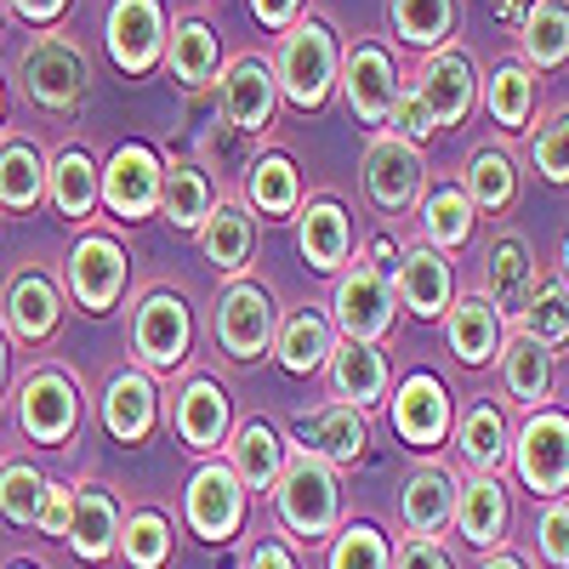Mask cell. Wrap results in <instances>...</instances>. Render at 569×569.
Returning <instances> with one entry per match:
<instances>
[{
	"label": "cell",
	"mask_w": 569,
	"mask_h": 569,
	"mask_svg": "<svg viewBox=\"0 0 569 569\" xmlns=\"http://www.w3.org/2000/svg\"><path fill=\"white\" fill-rule=\"evenodd\" d=\"M291 222H297V251L308 257V268H319V273H342L348 268V257H353V217H348V206L337 194H308Z\"/></svg>",
	"instance_id": "cell-27"
},
{
	"label": "cell",
	"mask_w": 569,
	"mask_h": 569,
	"mask_svg": "<svg viewBox=\"0 0 569 569\" xmlns=\"http://www.w3.org/2000/svg\"><path fill=\"white\" fill-rule=\"evenodd\" d=\"M273 330H279V308H273L268 284H257V279H228L222 297H217V313H211L217 348H222L233 365H251V359L273 353Z\"/></svg>",
	"instance_id": "cell-9"
},
{
	"label": "cell",
	"mask_w": 569,
	"mask_h": 569,
	"mask_svg": "<svg viewBox=\"0 0 569 569\" xmlns=\"http://www.w3.org/2000/svg\"><path fill=\"white\" fill-rule=\"evenodd\" d=\"M337 91H342V103L353 109V120H359L370 137L388 131V114H393V103H399V63H393V46L376 40V34H359L353 46H342Z\"/></svg>",
	"instance_id": "cell-8"
},
{
	"label": "cell",
	"mask_w": 569,
	"mask_h": 569,
	"mask_svg": "<svg viewBox=\"0 0 569 569\" xmlns=\"http://www.w3.org/2000/svg\"><path fill=\"white\" fill-rule=\"evenodd\" d=\"M182 91H206L222 74V34L200 12H177L166 29V63H160Z\"/></svg>",
	"instance_id": "cell-25"
},
{
	"label": "cell",
	"mask_w": 569,
	"mask_h": 569,
	"mask_svg": "<svg viewBox=\"0 0 569 569\" xmlns=\"http://www.w3.org/2000/svg\"><path fill=\"white\" fill-rule=\"evenodd\" d=\"M445 342H450V353L461 359V365H496V353H501V342H507V319L479 297V291H461L450 308H445Z\"/></svg>",
	"instance_id": "cell-35"
},
{
	"label": "cell",
	"mask_w": 569,
	"mask_h": 569,
	"mask_svg": "<svg viewBox=\"0 0 569 569\" xmlns=\"http://www.w3.org/2000/svg\"><path fill=\"white\" fill-rule=\"evenodd\" d=\"M410 91L421 98V109L433 114L439 131H461L472 114H479V91H485V74L472 63L467 46H439L427 52L410 74Z\"/></svg>",
	"instance_id": "cell-7"
},
{
	"label": "cell",
	"mask_w": 569,
	"mask_h": 569,
	"mask_svg": "<svg viewBox=\"0 0 569 569\" xmlns=\"http://www.w3.org/2000/svg\"><path fill=\"white\" fill-rule=\"evenodd\" d=\"M325 569H393V541L365 525V518H353V525H342L337 536L325 541Z\"/></svg>",
	"instance_id": "cell-47"
},
{
	"label": "cell",
	"mask_w": 569,
	"mask_h": 569,
	"mask_svg": "<svg viewBox=\"0 0 569 569\" xmlns=\"http://www.w3.org/2000/svg\"><path fill=\"white\" fill-rule=\"evenodd\" d=\"M103 427L120 445H149L160 427V388L149 370H114L103 388Z\"/></svg>",
	"instance_id": "cell-32"
},
{
	"label": "cell",
	"mask_w": 569,
	"mask_h": 569,
	"mask_svg": "<svg viewBox=\"0 0 569 569\" xmlns=\"http://www.w3.org/2000/svg\"><path fill=\"white\" fill-rule=\"evenodd\" d=\"M194 240H200V257H206L217 273L246 279L251 251H257V217L246 211V200H240V194H217L211 217L194 228Z\"/></svg>",
	"instance_id": "cell-30"
},
{
	"label": "cell",
	"mask_w": 569,
	"mask_h": 569,
	"mask_svg": "<svg viewBox=\"0 0 569 569\" xmlns=\"http://www.w3.org/2000/svg\"><path fill=\"white\" fill-rule=\"evenodd\" d=\"M479 569H525V558L507 552V547H496V552H485V563H479Z\"/></svg>",
	"instance_id": "cell-59"
},
{
	"label": "cell",
	"mask_w": 569,
	"mask_h": 569,
	"mask_svg": "<svg viewBox=\"0 0 569 569\" xmlns=\"http://www.w3.org/2000/svg\"><path fill=\"white\" fill-rule=\"evenodd\" d=\"M46 200H52L63 222H91V211H98V160L80 142L46 160Z\"/></svg>",
	"instance_id": "cell-40"
},
{
	"label": "cell",
	"mask_w": 569,
	"mask_h": 569,
	"mask_svg": "<svg viewBox=\"0 0 569 569\" xmlns=\"http://www.w3.org/2000/svg\"><path fill=\"white\" fill-rule=\"evenodd\" d=\"M456 536L479 552H496L507 547V530H512V501H507V485L496 472H467L456 485Z\"/></svg>",
	"instance_id": "cell-24"
},
{
	"label": "cell",
	"mask_w": 569,
	"mask_h": 569,
	"mask_svg": "<svg viewBox=\"0 0 569 569\" xmlns=\"http://www.w3.org/2000/svg\"><path fill=\"white\" fill-rule=\"evenodd\" d=\"M58 325H63V284L52 273H40V268L12 273V284H7V337L40 348V342L58 337Z\"/></svg>",
	"instance_id": "cell-29"
},
{
	"label": "cell",
	"mask_w": 569,
	"mask_h": 569,
	"mask_svg": "<svg viewBox=\"0 0 569 569\" xmlns=\"http://www.w3.org/2000/svg\"><path fill=\"white\" fill-rule=\"evenodd\" d=\"M188 348H194V308H188V297L171 291V284L142 291L137 308H131V353H137V370L171 376V370L188 365Z\"/></svg>",
	"instance_id": "cell-5"
},
{
	"label": "cell",
	"mask_w": 569,
	"mask_h": 569,
	"mask_svg": "<svg viewBox=\"0 0 569 569\" xmlns=\"http://www.w3.org/2000/svg\"><path fill=\"white\" fill-rule=\"evenodd\" d=\"M126 273H131V257H126V246L114 240V233L109 228H80V240L63 257L69 297L86 313H109L120 302V291H126Z\"/></svg>",
	"instance_id": "cell-15"
},
{
	"label": "cell",
	"mask_w": 569,
	"mask_h": 569,
	"mask_svg": "<svg viewBox=\"0 0 569 569\" xmlns=\"http://www.w3.org/2000/svg\"><path fill=\"white\" fill-rule=\"evenodd\" d=\"M536 552L547 569H569V496L541 501L536 512Z\"/></svg>",
	"instance_id": "cell-50"
},
{
	"label": "cell",
	"mask_w": 569,
	"mask_h": 569,
	"mask_svg": "<svg viewBox=\"0 0 569 569\" xmlns=\"http://www.w3.org/2000/svg\"><path fill=\"white\" fill-rule=\"evenodd\" d=\"M222 461L233 467V479H240L251 496H273L284 461H291V445H284V433L273 421L251 416V421H233V433L222 445Z\"/></svg>",
	"instance_id": "cell-26"
},
{
	"label": "cell",
	"mask_w": 569,
	"mask_h": 569,
	"mask_svg": "<svg viewBox=\"0 0 569 569\" xmlns=\"http://www.w3.org/2000/svg\"><path fill=\"white\" fill-rule=\"evenodd\" d=\"M217 109H222V126H233L240 137H262L279 114V80H273V63L262 52H240L228 58L222 74H217Z\"/></svg>",
	"instance_id": "cell-17"
},
{
	"label": "cell",
	"mask_w": 569,
	"mask_h": 569,
	"mask_svg": "<svg viewBox=\"0 0 569 569\" xmlns=\"http://www.w3.org/2000/svg\"><path fill=\"white\" fill-rule=\"evenodd\" d=\"M120 558L126 569H166L171 563V518L160 507H137L120 525Z\"/></svg>",
	"instance_id": "cell-45"
},
{
	"label": "cell",
	"mask_w": 569,
	"mask_h": 569,
	"mask_svg": "<svg viewBox=\"0 0 569 569\" xmlns=\"http://www.w3.org/2000/svg\"><path fill=\"white\" fill-rule=\"evenodd\" d=\"M558 279L569 284V233H563V246H558Z\"/></svg>",
	"instance_id": "cell-60"
},
{
	"label": "cell",
	"mask_w": 569,
	"mask_h": 569,
	"mask_svg": "<svg viewBox=\"0 0 569 569\" xmlns=\"http://www.w3.org/2000/svg\"><path fill=\"white\" fill-rule=\"evenodd\" d=\"M166 0H109L103 12V52L126 80H149L166 63Z\"/></svg>",
	"instance_id": "cell-11"
},
{
	"label": "cell",
	"mask_w": 569,
	"mask_h": 569,
	"mask_svg": "<svg viewBox=\"0 0 569 569\" xmlns=\"http://www.w3.org/2000/svg\"><path fill=\"white\" fill-rule=\"evenodd\" d=\"M0 120H7V80H0Z\"/></svg>",
	"instance_id": "cell-62"
},
{
	"label": "cell",
	"mask_w": 569,
	"mask_h": 569,
	"mask_svg": "<svg viewBox=\"0 0 569 569\" xmlns=\"http://www.w3.org/2000/svg\"><path fill=\"white\" fill-rule=\"evenodd\" d=\"M496 376H501V399L530 416V410L552 405L558 353H547L536 337H525V330H507V342H501V353H496Z\"/></svg>",
	"instance_id": "cell-22"
},
{
	"label": "cell",
	"mask_w": 569,
	"mask_h": 569,
	"mask_svg": "<svg viewBox=\"0 0 569 569\" xmlns=\"http://www.w3.org/2000/svg\"><path fill=\"white\" fill-rule=\"evenodd\" d=\"M416 228H421V246L456 257V251L472 246V233H479V211L461 194V182H427V194L416 206Z\"/></svg>",
	"instance_id": "cell-37"
},
{
	"label": "cell",
	"mask_w": 569,
	"mask_h": 569,
	"mask_svg": "<svg viewBox=\"0 0 569 569\" xmlns=\"http://www.w3.org/2000/svg\"><path fill=\"white\" fill-rule=\"evenodd\" d=\"M456 472L450 467H416L405 490H399V525L405 536H421V541H439L456 518Z\"/></svg>",
	"instance_id": "cell-34"
},
{
	"label": "cell",
	"mask_w": 569,
	"mask_h": 569,
	"mask_svg": "<svg viewBox=\"0 0 569 569\" xmlns=\"http://www.w3.org/2000/svg\"><path fill=\"white\" fill-rule=\"evenodd\" d=\"M518 63L536 74H558L569 63V0H541L518 23Z\"/></svg>",
	"instance_id": "cell-43"
},
{
	"label": "cell",
	"mask_w": 569,
	"mask_h": 569,
	"mask_svg": "<svg viewBox=\"0 0 569 569\" xmlns=\"http://www.w3.org/2000/svg\"><path fill=\"white\" fill-rule=\"evenodd\" d=\"M536 103H541V74L525 69L518 58L496 63L490 80H485V91H479V109L490 114V126L501 131V142L525 137L536 126Z\"/></svg>",
	"instance_id": "cell-33"
},
{
	"label": "cell",
	"mask_w": 569,
	"mask_h": 569,
	"mask_svg": "<svg viewBox=\"0 0 569 569\" xmlns=\"http://www.w3.org/2000/svg\"><path fill=\"white\" fill-rule=\"evenodd\" d=\"M325 382H330V399L348 405V410H376L393 388V370H388V353L370 348V342H337V353L325 359Z\"/></svg>",
	"instance_id": "cell-31"
},
{
	"label": "cell",
	"mask_w": 569,
	"mask_h": 569,
	"mask_svg": "<svg viewBox=\"0 0 569 569\" xmlns=\"http://www.w3.org/2000/svg\"><path fill=\"white\" fill-rule=\"evenodd\" d=\"M69 518H74V485L46 479V501H40L34 530H40V536H58V541H69Z\"/></svg>",
	"instance_id": "cell-52"
},
{
	"label": "cell",
	"mask_w": 569,
	"mask_h": 569,
	"mask_svg": "<svg viewBox=\"0 0 569 569\" xmlns=\"http://www.w3.org/2000/svg\"><path fill=\"white\" fill-rule=\"evenodd\" d=\"M171 427H177V439L194 450V456H222L228 433H233V399L228 388L217 382V376H188V382L177 388L171 399Z\"/></svg>",
	"instance_id": "cell-21"
},
{
	"label": "cell",
	"mask_w": 569,
	"mask_h": 569,
	"mask_svg": "<svg viewBox=\"0 0 569 569\" xmlns=\"http://www.w3.org/2000/svg\"><path fill=\"white\" fill-rule=\"evenodd\" d=\"M217 206V182L200 160H166V188H160V217L182 233H194Z\"/></svg>",
	"instance_id": "cell-42"
},
{
	"label": "cell",
	"mask_w": 569,
	"mask_h": 569,
	"mask_svg": "<svg viewBox=\"0 0 569 569\" xmlns=\"http://www.w3.org/2000/svg\"><path fill=\"white\" fill-rule=\"evenodd\" d=\"M530 160H536V177H541V182L569 188V109H552L547 120H536Z\"/></svg>",
	"instance_id": "cell-49"
},
{
	"label": "cell",
	"mask_w": 569,
	"mask_h": 569,
	"mask_svg": "<svg viewBox=\"0 0 569 569\" xmlns=\"http://www.w3.org/2000/svg\"><path fill=\"white\" fill-rule=\"evenodd\" d=\"M479 297L501 313V319H525L530 297H536V284H541V262L530 251V240L518 228H496L490 240H485V257H479Z\"/></svg>",
	"instance_id": "cell-16"
},
{
	"label": "cell",
	"mask_w": 569,
	"mask_h": 569,
	"mask_svg": "<svg viewBox=\"0 0 569 569\" xmlns=\"http://www.w3.org/2000/svg\"><path fill=\"white\" fill-rule=\"evenodd\" d=\"M330 325H337V337L342 342H370V348H382L393 337V325H399V297H393V279L388 268H376L365 257H353L337 284H330Z\"/></svg>",
	"instance_id": "cell-4"
},
{
	"label": "cell",
	"mask_w": 569,
	"mask_h": 569,
	"mask_svg": "<svg viewBox=\"0 0 569 569\" xmlns=\"http://www.w3.org/2000/svg\"><path fill=\"white\" fill-rule=\"evenodd\" d=\"M12 80H18L29 109H40V114H74L91 98V58H86L80 40L52 29V34H34L18 52Z\"/></svg>",
	"instance_id": "cell-3"
},
{
	"label": "cell",
	"mask_w": 569,
	"mask_h": 569,
	"mask_svg": "<svg viewBox=\"0 0 569 569\" xmlns=\"http://www.w3.org/2000/svg\"><path fill=\"white\" fill-rule=\"evenodd\" d=\"M359 188L365 200L382 211V217H410L427 194V160L421 149L399 142L393 131H376L365 142V160H359Z\"/></svg>",
	"instance_id": "cell-10"
},
{
	"label": "cell",
	"mask_w": 569,
	"mask_h": 569,
	"mask_svg": "<svg viewBox=\"0 0 569 569\" xmlns=\"http://www.w3.org/2000/svg\"><path fill=\"white\" fill-rule=\"evenodd\" d=\"M388 131H393L399 142H410V149H421V142H433V137H439L433 114L421 109V98H416L410 86H399V103H393V114H388Z\"/></svg>",
	"instance_id": "cell-51"
},
{
	"label": "cell",
	"mask_w": 569,
	"mask_h": 569,
	"mask_svg": "<svg viewBox=\"0 0 569 569\" xmlns=\"http://www.w3.org/2000/svg\"><path fill=\"white\" fill-rule=\"evenodd\" d=\"M388 29L405 52L427 58V52H439V46H456L461 0H388Z\"/></svg>",
	"instance_id": "cell-39"
},
{
	"label": "cell",
	"mask_w": 569,
	"mask_h": 569,
	"mask_svg": "<svg viewBox=\"0 0 569 569\" xmlns=\"http://www.w3.org/2000/svg\"><path fill=\"white\" fill-rule=\"evenodd\" d=\"M268 501H273L279 530L302 547H325L342 530V479H337V467L319 461V456L291 450V461H284Z\"/></svg>",
	"instance_id": "cell-2"
},
{
	"label": "cell",
	"mask_w": 569,
	"mask_h": 569,
	"mask_svg": "<svg viewBox=\"0 0 569 569\" xmlns=\"http://www.w3.org/2000/svg\"><path fill=\"white\" fill-rule=\"evenodd\" d=\"M7 18H12V7H7V0H0V34H7Z\"/></svg>",
	"instance_id": "cell-61"
},
{
	"label": "cell",
	"mask_w": 569,
	"mask_h": 569,
	"mask_svg": "<svg viewBox=\"0 0 569 569\" xmlns=\"http://www.w3.org/2000/svg\"><path fill=\"white\" fill-rule=\"evenodd\" d=\"M456 450L472 472H501L507 467V450H512V421L501 405L490 399H472L456 421Z\"/></svg>",
	"instance_id": "cell-41"
},
{
	"label": "cell",
	"mask_w": 569,
	"mask_h": 569,
	"mask_svg": "<svg viewBox=\"0 0 569 569\" xmlns=\"http://www.w3.org/2000/svg\"><path fill=\"white\" fill-rule=\"evenodd\" d=\"M388 279H393V297H399V308L410 319H445V308L456 302V268H450V257L433 251V246H421V240L399 246Z\"/></svg>",
	"instance_id": "cell-20"
},
{
	"label": "cell",
	"mask_w": 569,
	"mask_h": 569,
	"mask_svg": "<svg viewBox=\"0 0 569 569\" xmlns=\"http://www.w3.org/2000/svg\"><path fill=\"white\" fill-rule=\"evenodd\" d=\"M46 200V154L34 137H0V211H34Z\"/></svg>",
	"instance_id": "cell-44"
},
{
	"label": "cell",
	"mask_w": 569,
	"mask_h": 569,
	"mask_svg": "<svg viewBox=\"0 0 569 569\" xmlns=\"http://www.w3.org/2000/svg\"><path fill=\"white\" fill-rule=\"evenodd\" d=\"M507 461L530 496H541V501L569 496V410H558V405L530 410L525 427L512 433Z\"/></svg>",
	"instance_id": "cell-6"
},
{
	"label": "cell",
	"mask_w": 569,
	"mask_h": 569,
	"mask_svg": "<svg viewBox=\"0 0 569 569\" xmlns=\"http://www.w3.org/2000/svg\"><path fill=\"white\" fill-rule=\"evenodd\" d=\"M120 525L126 512L109 485H74V518H69V552L86 563H103L120 552Z\"/></svg>",
	"instance_id": "cell-36"
},
{
	"label": "cell",
	"mask_w": 569,
	"mask_h": 569,
	"mask_svg": "<svg viewBox=\"0 0 569 569\" xmlns=\"http://www.w3.org/2000/svg\"><path fill=\"white\" fill-rule=\"evenodd\" d=\"M40 501H46V472H34V461H0V518L12 530H34L40 518Z\"/></svg>",
	"instance_id": "cell-48"
},
{
	"label": "cell",
	"mask_w": 569,
	"mask_h": 569,
	"mask_svg": "<svg viewBox=\"0 0 569 569\" xmlns=\"http://www.w3.org/2000/svg\"><path fill=\"white\" fill-rule=\"evenodd\" d=\"M240 569H297V558H291V547H284L279 536H262V541L246 552Z\"/></svg>",
	"instance_id": "cell-56"
},
{
	"label": "cell",
	"mask_w": 569,
	"mask_h": 569,
	"mask_svg": "<svg viewBox=\"0 0 569 569\" xmlns=\"http://www.w3.org/2000/svg\"><path fill=\"white\" fill-rule=\"evenodd\" d=\"M302 12H308V0H251V18H257L268 34H284Z\"/></svg>",
	"instance_id": "cell-55"
},
{
	"label": "cell",
	"mask_w": 569,
	"mask_h": 569,
	"mask_svg": "<svg viewBox=\"0 0 569 569\" xmlns=\"http://www.w3.org/2000/svg\"><path fill=\"white\" fill-rule=\"evenodd\" d=\"M18 427L29 445L63 450L80 427V388L63 365H40L18 382Z\"/></svg>",
	"instance_id": "cell-14"
},
{
	"label": "cell",
	"mask_w": 569,
	"mask_h": 569,
	"mask_svg": "<svg viewBox=\"0 0 569 569\" xmlns=\"http://www.w3.org/2000/svg\"><path fill=\"white\" fill-rule=\"evenodd\" d=\"M284 445L291 450H302V456H319V461H330V467H359L365 461V450H370V421H365V410H348V405H313V410H302V416H291L284 421Z\"/></svg>",
	"instance_id": "cell-18"
},
{
	"label": "cell",
	"mask_w": 569,
	"mask_h": 569,
	"mask_svg": "<svg viewBox=\"0 0 569 569\" xmlns=\"http://www.w3.org/2000/svg\"><path fill=\"white\" fill-rule=\"evenodd\" d=\"M7 388H12V337L0 330V405H7Z\"/></svg>",
	"instance_id": "cell-58"
},
{
	"label": "cell",
	"mask_w": 569,
	"mask_h": 569,
	"mask_svg": "<svg viewBox=\"0 0 569 569\" xmlns=\"http://www.w3.org/2000/svg\"><path fill=\"white\" fill-rule=\"evenodd\" d=\"M240 200L251 217L262 222H284L302 211V171L284 149H257L246 160V177H240Z\"/></svg>",
	"instance_id": "cell-28"
},
{
	"label": "cell",
	"mask_w": 569,
	"mask_h": 569,
	"mask_svg": "<svg viewBox=\"0 0 569 569\" xmlns=\"http://www.w3.org/2000/svg\"><path fill=\"white\" fill-rule=\"evenodd\" d=\"M7 569H40V563H7Z\"/></svg>",
	"instance_id": "cell-63"
},
{
	"label": "cell",
	"mask_w": 569,
	"mask_h": 569,
	"mask_svg": "<svg viewBox=\"0 0 569 569\" xmlns=\"http://www.w3.org/2000/svg\"><path fill=\"white\" fill-rule=\"evenodd\" d=\"M337 325H330V313L319 308H297V313H284L279 330H273V359L291 370V376H319L325 359L337 353Z\"/></svg>",
	"instance_id": "cell-38"
},
{
	"label": "cell",
	"mask_w": 569,
	"mask_h": 569,
	"mask_svg": "<svg viewBox=\"0 0 569 569\" xmlns=\"http://www.w3.org/2000/svg\"><path fill=\"white\" fill-rule=\"evenodd\" d=\"M273 80H279V103H291L302 114H319L337 98V74H342V40L319 12H302L291 29L273 40Z\"/></svg>",
	"instance_id": "cell-1"
},
{
	"label": "cell",
	"mask_w": 569,
	"mask_h": 569,
	"mask_svg": "<svg viewBox=\"0 0 569 569\" xmlns=\"http://www.w3.org/2000/svg\"><path fill=\"white\" fill-rule=\"evenodd\" d=\"M246 512H251V490L233 479V467L222 456L200 461V472L188 479L182 490V518H188V530H194L200 541L211 547H228L233 536L246 530Z\"/></svg>",
	"instance_id": "cell-13"
},
{
	"label": "cell",
	"mask_w": 569,
	"mask_h": 569,
	"mask_svg": "<svg viewBox=\"0 0 569 569\" xmlns=\"http://www.w3.org/2000/svg\"><path fill=\"white\" fill-rule=\"evenodd\" d=\"M512 330L536 337L547 353L569 348V284H563V279H541L536 297H530V308H525V319H518Z\"/></svg>",
	"instance_id": "cell-46"
},
{
	"label": "cell",
	"mask_w": 569,
	"mask_h": 569,
	"mask_svg": "<svg viewBox=\"0 0 569 569\" xmlns=\"http://www.w3.org/2000/svg\"><path fill=\"white\" fill-rule=\"evenodd\" d=\"M160 188H166V154L149 142H120L98 166V206L120 222L160 217Z\"/></svg>",
	"instance_id": "cell-12"
},
{
	"label": "cell",
	"mask_w": 569,
	"mask_h": 569,
	"mask_svg": "<svg viewBox=\"0 0 569 569\" xmlns=\"http://www.w3.org/2000/svg\"><path fill=\"white\" fill-rule=\"evenodd\" d=\"M461 194L479 217H507L525 194V160L512 154V142H479L461 166Z\"/></svg>",
	"instance_id": "cell-23"
},
{
	"label": "cell",
	"mask_w": 569,
	"mask_h": 569,
	"mask_svg": "<svg viewBox=\"0 0 569 569\" xmlns=\"http://www.w3.org/2000/svg\"><path fill=\"white\" fill-rule=\"evenodd\" d=\"M388 416H393V433L410 450H439L445 433L456 427V399L433 370H410L399 382V393L388 399Z\"/></svg>",
	"instance_id": "cell-19"
},
{
	"label": "cell",
	"mask_w": 569,
	"mask_h": 569,
	"mask_svg": "<svg viewBox=\"0 0 569 569\" xmlns=\"http://www.w3.org/2000/svg\"><path fill=\"white\" fill-rule=\"evenodd\" d=\"M536 7H541V0H496V12H501V23H512V29L525 23V18H530Z\"/></svg>",
	"instance_id": "cell-57"
},
{
	"label": "cell",
	"mask_w": 569,
	"mask_h": 569,
	"mask_svg": "<svg viewBox=\"0 0 569 569\" xmlns=\"http://www.w3.org/2000/svg\"><path fill=\"white\" fill-rule=\"evenodd\" d=\"M393 569H456V558L439 547V541H421V536H405L393 547Z\"/></svg>",
	"instance_id": "cell-53"
},
{
	"label": "cell",
	"mask_w": 569,
	"mask_h": 569,
	"mask_svg": "<svg viewBox=\"0 0 569 569\" xmlns=\"http://www.w3.org/2000/svg\"><path fill=\"white\" fill-rule=\"evenodd\" d=\"M7 7H12V18H23L29 29L52 34V29L69 18V7H74V0H7Z\"/></svg>",
	"instance_id": "cell-54"
}]
</instances>
